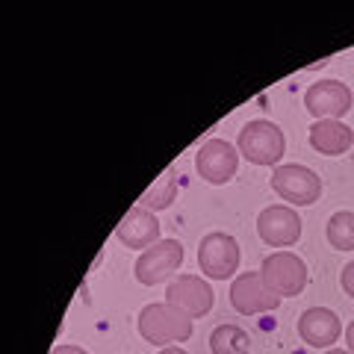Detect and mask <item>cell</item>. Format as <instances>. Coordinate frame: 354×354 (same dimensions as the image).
I'll return each instance as SVG.
<instances>
[{"label": "cell", "instance_id": "obj_2", "mask_svg": "<svg viewBox=\"0 0 354 354\" xmlns=\"http://www.w3.org/2000/svg\"><path fill=\"white\" fill-rule=\"evenodd\" d=\"M139 334L151 346H165L169 342H186L192 337V319L180 313L171 304H148L139 313Z\"/></svg>", "mask_w": 354, "mask_h": 354}, {"label": "cell", "instance_id": "obj_12", "mask_svg": "<svg viewBox=\"0 0 354 354\" xmlns=\"http://www.w3.org/2000/svg\"><path fill=\"white\" fill-rule=\"evenodd\" d=\"M342 334V322L334 310L328 307H310L298 316V337H301L310 348H330Z\"/></svg>", "mask_w": 354, "mask_h": 354}, {"label": "cell", "instance_id": "obj_22", "mask_svg": "<svg viewBox=\"0 0 354 354\" xmlns=\"http://www.w3.org/2000/svg\"><path fill=\"white\" fill-rule=\"evenodd\" d=\"M325 354H351V351H342V348H328Z\"/></svg>", "mask_w": 354, "mask_h": 354}, {"label": "cell", "instance_id": "obj_17", "mask_svg": "<svg viewBox=\"0 0 354 354\" xmlns=\"http://www.w3.org/2000/svg\"><path fill=\"white\" fill-rule=\"evenodd\" d=\"M174 198H177V183H174V174H171V171H162V174H160V180L153 183L145 195H142V207L151 209V213H157V209L171 207Z\"/></svg>", "mask_w": 354, "mask_h": 354}, {"label": "cell", "instance_id": "obj_9", "mask_svg": "<svg viewBox=\"0 0 354 354\" xmlns=\"http://www.w3.org/2000/svg\"><path fill=\"white\" fill-rule=\"evenodd\" d=\"M351 104H354L351 88L339 80H319L304 92V106L316 121H325V118L342 121Z\"/></svg>", "mask_w": 354, "mask_h": 354}, {"label": "cell", "instance_id": "obj_21", "mask_svg": "<svg viewBox=\"0 0 354 354\" xmlns=\"http://www.w3.org/2000/svg\"><path fill=\"white\" fill-rule=\"evenodd\" d=\"M160 354H189L186 348H180V346H169V348H162Z\"/></svg>", "mask_w": 354, "mask_h": 354}, {"label": "cell", "instance_id": "obj_14", "mask_svg": "<svg viewBox=\"0 0 354 354\" xmlns=\"http://www.w3.org/2000/svg\"><path fill=\"white\" fill-rule=\"evenodd\" d=\"M354 142V130L346 121L337 118H325V121H313L310 127V148L325 157H342Z\"/></svg>", "mask_w": 354, "mask_h": 354}, {"label": "cell", "instance_id": "obj_19", "mask_svg": "<svg viewBox=\"0 0 354 354\" xmlns=\"http://www.w3.org/2000/svg\"><path fill=\"white\" fill-rule=\"evenodd\" d=\"M50 354H88V351H83L80 346H57Z\"/></svg>", "mask_w": 354, "mask_h": 354}, {"label": "cell", "instance_id": "obj_13", "mask_svg": "<svg viewBox=\"0 0 354 354\" xmlns=\"http://www.w3.org/2000/svg\"><path fill=\"white\" fill-rule=\"evenodd\" d=\"M118 242H124L127 248H151L153 242H160V221L157 216L145 207H133L124 213V218L115 227Z\"/></svg>", "mask_w": 354, "mask_h": 354}, {"label": "cell", "instance_id": "obj_16", "mask_svg": "<svg viewBox=\"0 0 354 354\" xmlns=\"http://www.w3.org/2000/svg\"><path fill=\"white\" fill-rule=\"evenodd\" d=\"M325 236L337 251H354V213L351 209H339V213L328 218Z\"/></svg>", "mask_w": 354, "mask_h": 354}, {"label": "cell", "instance_id": "obj_8", "mask_svg": "<svg viewBox=\"0 0 354 354\" xmlns=\"http://www.w3.org/2000/svg\"><path fill=\"white\" fill-rule=\"evenodd\" d=\"M216 295L209 290V283L201 281L198 274H177L165 290V304L177 307L180 313H186L189 319H201L213 310Z\"/></svg>", "mask_w": 354, "mask_h": 354}, {"label": "cell", "instance_id": "obj_5", "mask_svg": "<svg viewBox=\"0 0 354 354\" xmlns=\"http://www.w3.org/2000/svg\"><path fill=\"white\" fill-rule=\"evenodd\" d=\"M239 242L230 234H221V230H213L201 239L198 245V266L207 278L213 281H227L234 278V272L239 269Z\"/></svg>", "mask_w": 354, "mask_h": 354}, {"label": "cell", "instance_id": "obj_3", "mask_svg": "<svg viewBox=\"0 0 354 354\" xmlns=\"http://www.w3.org/2000/svg\"><path fill=\"white\" fill-rule=\"evenodd\" d=\"M260 278L266 283V290L274 292L278 298L301 295L307 286V263L292 251H274L263 260Z\"/></svg>", "mask_w": 354, "mask_h": 354}, {"label": "cell", "instance_id": "obj_10", "mask_svg": "<svg viewBox=\"0 0 354 354\" xmlns=\"http://www.w3.org/2000/svg\"><path fill=\"white\" fill-rule=\"evenodd\" d=\"M257 234L266 245H272V248L295 245L298 236H301V216L286 204L266 207L257 216Z\"/></svg>", "mask_w": 354, "mask_h": 354}, {"label": "cell", "instance_id": "obj_7", "mask_svg": "<svg viewBox=\"0 0 354 354\" xmlns=\"http://www.w3.org/2000/svg\"><path fill=\"white\" fill-rule=\"evenodd\" d=\"M195 169L207 183L221 186L234 180L239 169V151L225 139H207L195 153Z\"/></svg>", "mask_w": 354, "mask_h": 354}, {"label": "cell", "instance_id": "obj_11", "mask_svg": "<svg viewBox=\"0 0 354 354\" xmlns=\"http://www.w3.org/2000/svg\"><path fill=\"white\" fill-rule=\"evenodd\" d=\"M230 304L242 316H257L269 313L281 304V298L266 290V283L260 278V272H242L239 278L230 283Z\"/></svg>", "mask_w": 354, "mask_h": 354}, {"label": "cell", "instance_id": "obj_1", "mask_svg": "<svg viewBox=\"0 0 354 354\" xmlns=\"http://www.w3.org/2000/svg\"><path fill=\"white\" fill-rule=\"evenodd\" d=\"M236 151L254 165H274L278 169V162L286 151L283 130L269 118H254L239 130Z\"/></svg>", "mask_w": 354, "mask_h": 354}, {"label": "cell", "instance_id": "obj_15", "mask_svg": "<svg viewBox=\"0 0 354 354\" xmlns=\"http://www.w3.org/2000/svg\"><path fill=\"white\" fill-rule=\"evenodd\" d=\"M209 351L213 354H248L251 351V337L248 330L239 325H218L209 334Z\"/></svg>", "mask_w": 354, "mask_h": 354}, {"label": "cell", "instance_id": "obj_18", "mask_svg": "<svg viewBox=\"0 0 354 354\" xmlns=\"http://www.w3.org/2000/svg\"><path fill=\"white\" fill-rule=\"evenodd\" d=\"M339 283H342V290H346V295H351V298H354V260L346 266V269H342Z\"/></svg>", "mask_w": 354, "mask_h": 354}, {"label": "cell", "instance_id": "obj_6", "mask_svg": "<svg viewBox=\"0 0 354 354\" xmlns=\"http://www.w3.org/2000/svg\"><path fill=\"white\" fill-rule=\"evenodd\" d=\"M180 263H183V245L177 239H160V242H153L151 248H145L139 254L133 272H136L139 283L153 286V283H162L165 278H171V274L180 269Z\"/></svg>", "mask_w": 354, "mask_h": 354}, {"label": "cell", "instance_id": "obj_20", "mask_svg": "<svg viewBox=\"0 0 354 354\" xmlns=\"http://www.w3.org/2000/svg\"><path fill=\"white\" fill-rule=\"evenodd\" d=\"M346 346H348V351L354 354V319H351L348 328H346Z\"/></svg>", "mask_w": 354, "mask_h": 354}, {"label": "cell", "instance_id": "obj_4", "mask_svg": "<svg viewBox=\"0 0 354 354\" xmlns=\"http://www.w3.org/2000/svg\"><path fill=\"white\" fill-rule=\"evenodd\" d=\"M272 189L278 192L283 201H290L292 207H310L322 195V177L313 169L298 165V162L278 165V169L272 171Z\"/></svg>", "mask_w": 354, "mask_h": 354}]
</instances>
